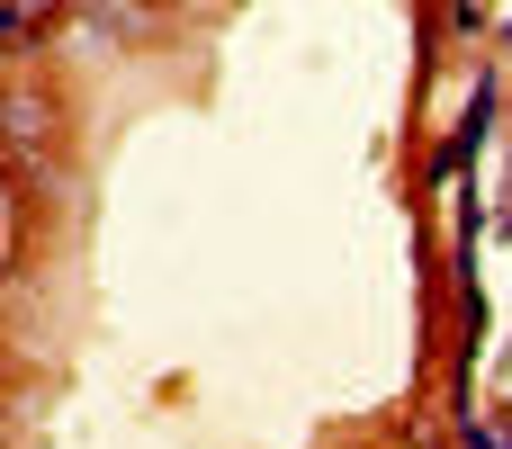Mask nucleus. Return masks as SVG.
<instances>
[{"mask_svg": "<svg viewBox=\"0 0 512 449\" xmlns=\"http://www.w3.org/2000/svg\"><path fill=\"white\" fill-rule=\"evenodd\" d=\"M468 449H504V441H495V432H486V423H468Z\"/></svg>", "mask_w": 512, "mask_h": 449, "instance_id": "1", "label": "nucleus"}]
</instances>
